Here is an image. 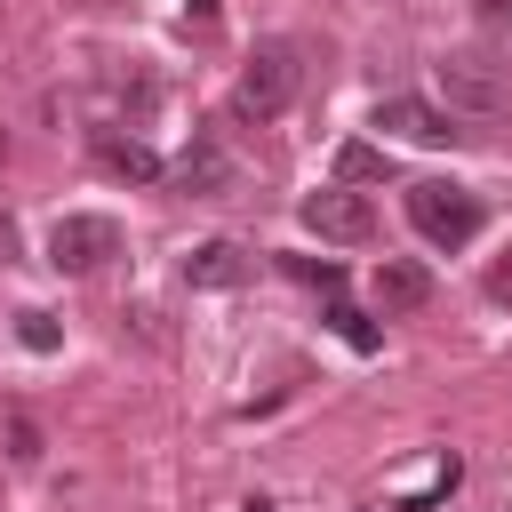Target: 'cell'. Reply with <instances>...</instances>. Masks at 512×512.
I'll return each mask as SVG.
<instances>
[{"label":"cell","instance_id":"6da1fadb","mask_svg":"<svg viewBox=\"0 0 512 512\" xmlns=\"http://www.w3.org/2000/svg\"><path fill=\"white\" fill-rule=\"evenodd\" d=\"M432 80H440L448 112H472V120H496V112H512V72H504L488 48H448V56L432 64Z\"/></svg>","mask_w":512,"mask_h":512},{"label":"cell","instance_id":"7a4b0ae2","mask_svg":"<svg viewBox=\"0 0 512 512\" xmlns=\"http://www.w3.org/2000/svg\"><path fill=\"white\" fill-rule=\"evenodd\" d=\"M296 80H304L296 48H288V40H264V48H256V56L240 64L232 112H240V120H280V112H288V96H296Z\"/></svg>","mask_w":512,"mask_h":512},{"label":"cell","instance_id":"3957f363","mask_svg":"<svg viewBox=\"0 0 512 512\" xmlns=\"http://www.w3.org/2000/svg\"><path fill=\"white\" fill-rule=\"evenodd\" d=\"M408 224H416L432 248H464V240L480 232V192H464V184H448V176H424V184H408Z\"/></svg>","mask_w":512,"mask_h":512},{"label":"cell","instance_id":"277c9868","mask_svg":"<svg viewBox=\"0 0 512 512\" xmlns=\"http://www.w3.org/2000/svg\"><path fill=\"white\" fill-rule=\"evenodd\" d=\"M120 256V224L112 216H56L48 224V264L56 272H96Z\"/></svg>","mask_w":512,"mask_h":512},{"label":"cell","instance_id":"5b68a950","mask_svg":"<svg viewBox=\"0 0 512 512\" xmlns=\"http://www.w3.org/2000/svg\"><path fill=\"white\" fill-rule=\"evenodd\" d=\"M304 232H320V240H368L376 232V208H368V192H352V184H320V192H304Z\"/></svg>","mask_w":512,"mask_h":512},{"label":"cell","instance_id":"8992f818","mask_svg":"<svg viewBox=\"0 0 512 512\" xmlns=\"http://www.w3.org/2000/svg\"><path fill=\"white\" fill-rule=\"evenodd\" d=\"M368 128H392L400 144H456V128H448V112H440V104H424V96H384Z\"/></svg>","mask_w":512,"mask_h":512},{"label":"cell","instance_id":"52a82bcc","mask_svg":"<svg viewBox=\"0 0 512 512\" xmlns=\"http://www.w3.org/2000/svg\"><path fill=\"white\" fill-rule=\"evenodd\" d=\"M248 272H256V264H248L240 240H200V248L184 256V280H192V288H240Z\"/></svg>","mask_w":512,"mask_h":512},{"label":"cell","instance_id":"ba28073f","mask_svg":"<svg viewBox=\"0 0 512 512\" xmlns=\"http://www.w3.org/2000/svg\"><path fill=\"white\" fill-rule=\"evenodd\" d=\"M376 304H384V312H424V304H432V272H424L416 256H384V264H376Z\"/></svg>","mask_w":512,"mask_h":512},{"label":"cell","instance_id":"9c48e42d","mask_svg":"<svg viewBox=\"0 0 512 512\" xmlns=\"http://www.w3.org/2000/svg\"><path fill=\"white\" fill-rule=\"evenodd\" d=\"M88 152H96V160H104L112 176H128V184H152V176H160V152H152L144 136H120V128H96V136H88Z\"/></svg>","mask_w":512,"mask_h":512},{"label":"cell","instance_id":"30bf717a","mask_svg":"<svg viewBox=\"0 0 512 512\" xmlns=\"http://www.w3.org/2000/svg\"><path fill=\"white\" fill-rule=\"evenodd\" d=\"M176 184H184V192H200V200L232 192V152H224L216 136H192V152L176 160Z\"/></svg>","mask_w":512,"mask_h":512},{"label":"cell","instance_id":"8fae6325","mask_svg":"<svg viewBox=\"0 0 512 512\" xmlns=\"http://www.w3.org/2000/svg\"><path fill=\"white\" fill-rule=\"evenodd\" d=\"M392 176V152L384 144H344L336 152V184H384Z\"/></svg>","mask_w":512,"mask_h":512},{"label":"cell","instance_id":"7c38bea8","mask_svg":"<svg viewBox=\"0 0 512 512\" xmlns=\"http://www.w3.org/2000/svg\"><path fill=\"white\" fill-rule=\"evenodd\" d=\"M16 336H24L32 352H56V344H64V328H56L48 312H16Z\"/></svg>","mask_w":512,"mask_h":512},{"label":"cell","instance_id":"4fadbf2b","mask_svg":"<svg viewBox=\"0 0 512 512\" xmlns=\"http://www.w3.org/2000/svg\"><path fill=\"white\" fill-rule=\"evenodd\" d=\"M288 272L312 280V288H344V264H328V256H288Z\"/></svg>","mask_w":512,"mask_h":512},{"label":"cell","instance_id":"5bb4252c","mask_svg":"<svg viewBox=\"0 0 512 512\" xmlns=\"http://www.w3.org/2000/svg\"><path fill=\"white\" fill-rule=\"evenodd\" d=\"M328 320H336V336H344V344H352V352H376V328H368V320H360V312H352V304H336V312H328Z\"/></svg>","mask_w":512,"mask_h":512},{"label":"cell","instance_id":"9a60e30c","mask_svg":"<svg viewBox=\"0 0 512 512\" xmlns=\"http://www.w3.org/2000/svg\"><path fill=\"white\" fill-rule=\"evenodd\" d=\"M8 456H16V464H32V456H40V424H24V416H16V424H8Z\"/></svg>","mask_w":512,"mask_h":512},{"label":"cell","instance_id":"2e32d148","mask_svg":"<svg viewBox=\"0 0 512 512\" xmlns=\"http://www.w3.org/2000/svg\"><path fill=\"white\" fill-rule=\"evenodd\" d=\"M488 296H496V304H512V256H496V264H488Z\"/></svg>","mask_w":512,"mask_h":512},{"label":"cell","instance_id":"e0dca14e","mask_svg":"<svg viewBox=\"0 0 512 512\" xmlns=\"http://www.w3.org/2000/svg\"><path fill=\"white\" fill-rule=\"evenodd\" d=\"M0 256H16V224L8 216H0Z\"/></svg>","mask_w":512,"mask_h":512},{"label":"cell","instance_id":"ac0fdd59","mask_svg":"<svg viewBox=\"0 0 512 512\" xmlns=\"http://www.w3.org/2000/svg\"><path fill=\"white\" fill-rule=\"evenodd\" d=\"M184 8H192V16H200V24H208V16H216V0H184Z\"/></svg>","mask_w":512,"mask_h":512},{"label":"cell","instance_id":"d6986e66","mask_svg":"<svg viewBox=\"0 0 512 512\" xmlns=\"http://www.w3.org/2000/svg\"><path fill=\"white\" fill-rule=\"evenodd\" d=\"M480 16H512V0H480Z\"/></svg>","mask_w":512,"mask_h":512}]
</instances>
